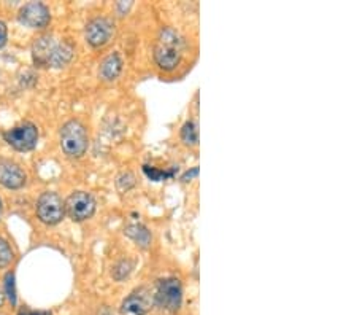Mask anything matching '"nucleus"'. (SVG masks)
Masks as SVG:
<instances>
[{"label": "nucleus", "instance_id": "aec40b11", "mask_svg": "<svg viewBox=\"0 0 357 315\" xmlns=\"http://www.w3.org/2000/svg\"><path fill=\"white\" fill-rule=\"evenodd\" d=\"M5 295L10 300L11 305H16V285H15V274L8 272L5 276Z\"/></svg>", "mask_w": 357, "mask_h": 315}, {"label": "nucleus", "instance_id": "0eeeda50", "mask_svg": "<svg viewBox=\"0 0 357 315\" xmlns=\"http://www.w3.org/2000/svg\"><path fill=\"white\" fill-rule=\"evenodd\" d=\"M18 18L21 24H24L26 27L45 29L50 24L51 15H50V10L46 8L43 3L31 2V3H26L24 7L20 10Z\"/></svg>", "mask_w": 357, "mask_h": 315}, {"label": "nucleus", "instance_id": "1a4fd4ad", "mask_svg": "<svg viewBox=\"0 0 357 315\" xmlns=\"http://www.w3.org/2000/svg\"><path fill=\"white\" fill-rule=\"evenodd\" d=\"M0 185L8 190H20L26 185L24 170L11 161H0Z\"/></svg>", "mask_w": 357, "mask_h": 315}, {"label": "nucleus", "instance_id": "6ab92c4d", "mask_svg": "<svg viewBox=\"0 0 357 315\" xmlns=\"http://www.w3.org/2000/svg\"><path fill=\"white\" fill-rule=\"evenodd\" d=\"M11 260H13V251H11L7 240L0 237V268L8 266Z\"/></svg>", "mask_w": 357, "mask_h": 315}, {"label": "nucleus", "instance_id": "5701e85b", "mask_svg": "<svg viewBox=\"0 0 357 315\" xmlns=\"http://www.w3.org/2000/svg\"><path fill=\"white\" fill-rule=\"evenodd\" d=\"M199 175V168H194L191 172H186V174L183 175V182H189V180H192L194 177H197Z\"/></svg>", "mask_w": 357, "mask_h": 315}, {"label": "nucleus", "instance_id": "20e7f679", "mask_svg": "<svg viewBox=\"0 0 357 315\" xmlns=\"http://www.w3.org/2000/svg\"><path fill=\"white\" fill-rule=\"evenodd\" d=\"M37 215L45 225H57L66 215L64 200L56 193H43L37 203Z\"/></svg>", "mask_w": 357, "mask_h": 315}, {"label": "nucleus", "instance_id": "a211bd4d", "mask_svg": "<svg viewBox=\"0 0 357 315\" xmlns=\"http://www.w3.org/2000/svg\"><path fill=\"white\" fill-rule=\"evenodd\" d=\"M132 268H134V265H132L130 261H121V263H118V265L113 268V277H114V280H118V282H121V280H124L132 272Z\"/></svg>", "mask_w": 357, "mask_h": 315}, {"label": "nucleus", "instance_id": "f03ea898", "mask_svg": "<svg viewBox=\"0 0 357 315\" xmlns=\"http://www.w3.org/2000/svg\"><path fill=\"white\" fill-rule=\"evenodd\" d=\"M61 147L67 156L82 158L89 147V137L84 126L77 119H72L62 126Z\"/></svg>", "mask_w": 357, "mask_h": 315}, {"label": "nucleus", "instance_id": "39448f33", "mask_svg": "<svg viewBox=\"0 0 357 315\" xmlns=\"http://www.w3.org/2000/svg\"><path fill=\"white\" fill-rule=\"evenodd\" d=\"M3 137L8 142V145L13 147L15 150L29 152L37 147L38 129L32 123H22L20 126H15L13 129L7 131Z\"/></svg>", "mask_w": 357, "mask_h": 315}, {"label": "nucleus", "instance_id": "423d86ee", "mask_svg": "<svg viewBox=\"0 0 357 315\" xmlns=\"http://www.w3.org/2000/svg\"><path fill=\"white\" fill-rule=\"evenodd\" d=\"M66 212L73 221H84L96 212V200L89 193L75 191L64 203Z\"/></svg>", "mask_w": 357, "mask_h": 315}, {"label": "nucleus", "instance_id": "393cba45", "mask_svg": "<svg viewBox=\"0 0 357 315\" xmlns=\"http://www.w3.org/2000/svg\"><path fill=\"white\" fill-rule=\"evenodd\" d=\"M0 215H2V200H0Z\"/></svg>", "mask_w": 357, "mask_h": 315}, {"label": "nucleus", "instance_id": "f8f14e48", "mask_svg": "<svg viewBox=\"0 0 357 315\" xmlns=\"http://www.w3.org/2000/svg\"><path fill=\"white\" fill-rule=\"evenodd\" d=\"M121 71H123V59L118 53H113L102 61L99 68V77L105 82H113L119 77Z\"/></svg>", "mask_w": 357, "mask_h": 315}, {"label": "nucleus", "instance_id": "6e6552de", "mask_svg": "<svg viewBox=\"0 0 357 315\" xmlns=\"http://www.w3.org/2000/svg\"><path fill=\"white\" fill-rule=\"evenodd\" d=\"M114 32V24L108 18H94L86 26V40L91 47L99 48L110 42Z\"/></svg>", "mask_w": 357, "mask_h": 315}, {"label": "nucleus", "instance_id": "ddd939ff", "mask_svg": "<svg viewBox=\"0 0 357 315\" xmlns=\"http://www.w3.org/2000/svg\"><path fill=\"white\" fill-rule=\"evenodd\" d=\"M73 57V47L68 42H62V43H56V47L51 53L50 59H48V66L50 67H64L68 62L72 61Z\"/></svg>", "mask_w": 357, "mask_h": 315}, {"label": "nucleus", "instance_id": "f3484780", "mask_svg": "<svg viewBox=\"0 0 357 315\" xmlns=\"http://www.w3.org/2000/svg\"><path fill=\"white\" fill-rule=\"evenodd\" d=\"M135 185V177L132 172H124L116 179V188L121 193H128Z\"/></svg>", "mask_w": 357, "mask_h": 315}, {"label": "nucleus", "instance_id": "7ed1b4c3", "mask_svg": "<svg viewBox=\"0 0 357 315\" xmlns=\"http://www.w3.org/2000/svg\"><path fill=\"white\" fill-rule=\"evenodd\" d=\"M181 300H183V288H181L180 280L175 277L159 280L156 293L153 296L154 305L160 309H164V311L175 312L181 306Z\"/></svg>", "mask_w": 357, "mask_h": 315}, {"label": "nucleus", "instance_id": "9b49d317", "mask_svg": "<svg viewBox=\"0 0 357 315\" xmlns=\"http://www.w3.org/2000/svg\"><path fill=\"white\" fill-rule=\"evenodd\" d=\"M56 47L54 38L51 36H43L36 40L32 45V59L37 66H48V59Z\"/></svg>", "mask_w": 357, "mask_h": 315}, {"label": "nucleus", "instance_id": "9d476101", "mask_svg": "<svg viewBox=\"0 0 357 315\" xmlns=\"http://www.w3.org/2000/svg\"><path fill=\"white\" fill-rule=\"evenodd\" d=\"M149 305H151V301L146 296L145 288H140L126 298L123 306H121V311H123V314L146 315L149 311Z\"/></svg>", "mask_w": 357, "mask_h": 315}, {"label": "nucleus", "instance_id": "2eb2a0df", "mask_svg": "<svg viewBox=\"0 0 357 315\" xmlns=\"http://www.w3.org/2000/svg\"><path fill=\"white\" fill-rule=\"evenodd\" d=\"M181 139L183 142L186 143V145H197L199 143V129H197V124L194 122H186L184 126L181 128Z\"/></svg>", "mask_w": 357, "mask_h": 315}, {"label": "nucleus", "instance_id": "dca6fc26", "mask_svg": "<svg viewBox=\"0 0 357 315\" xmlns=\"http://www.w3.org/2000/svg\"><path fill=\"white\" fill-rule=\"evenodd\" d=\"M176 170L178 168H174L172 170H160L158 168H153V166H143V172H145V175L154 182H162L167 179H172Z\"/></svg>", "mask_w": 357, "mask_h": 315}, {"label": "nucleus", "instance_id": "f257e3e1", "mask_svg": "<svg viewBox=\"0 0 357 315\" xmlns=\"http://www.w3.org/2000/svg\"><path fill=\"white\" fill-rule=\"evenodd\" d=\"M183 48L184 42L180 34L172 27H164L158 37L156 47H154V61L164 71H174L180 64Z\"/></svg>", "mask_w": 357, "mask_h": 315}, {"label": "nucleus", "instance_id": "412c9836", "mask_svg": "<svg viewBox=\"0 0 357 315\" xmlns=\"http://www.w3.org/2000/svg\"><path fill=\"white\" fill-rule=\"evenodd\" d=\"M7 38H8L7 26H5L3 21H0V48L5 47V43H7Z\"/></svg>", "mask_w": 357, "mask_h": 315}, {"label": "nucleus", "instance_id": "4be33fe9", "mask_svg": "<svg viewBox=\"0 0 357 315\" xmlns=\"http://www.w3.org/2000/svg\"><path fill=\"white\" fill-rule=\"evenodd\" d=\"M18 315H51L48 311H31V309H22Z\"/></svg>", "mask_w": 357, "mask_h": 315}, {"label": "nucleus", "instance_id": "b1692460", "mask_svg": "<svg viewBox=\"0 0 357 315\" xmlns=\"http://www.w3.org/2000/svg\"><path fill=\"white\" fill-rule=\"evenodd\" d=\"M2 301H3V291L0 288V306H2Z\"/></svg>", "mask_w": 357, "mask_h": 315}, {"label": "nucleus", "instance_id": "4468645a", "mask_svg": "<svg viewBox=\"0 0 357 315\" xmlns=\"http://www.w3.org/2000/svg\"><path fill=\"white\" fill-rule=\"evenodd\" d=\"M124 234L143 249L149 247V244H151V239H153L151 233H149V229L146 226H143V225H138V223L129 225L128 228L124 229Z\"/></svg>", "mask_w": 357, "mask_h": 315}]
</instances>
